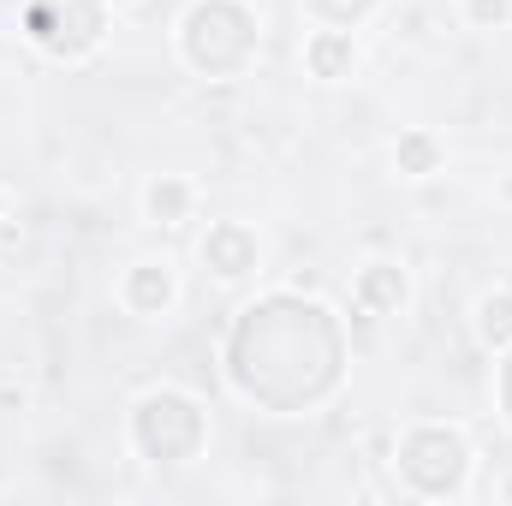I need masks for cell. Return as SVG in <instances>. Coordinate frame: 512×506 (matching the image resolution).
<instances>
[{
    "label": "cell",
    "mask_w": 512,
    "mask_h": 506,
    "mask_svg": "<svg viewBox=\"0 0 512 506\" xmlns=\"http://www.w3.org/2000/svg\"><path fill=\"white\" fill-rule=\"evenodd\" d=\"M173 298H179L173 262L143 256V262H131L126 274H120V304H126L131 316H167V310H173Z\"/></svg>",
    "instance_id": "2"
},
{
    "label": "cell",
    "mask_w": 512,
    "mask_h": 506,
    "mask_svg": "<svg viewBox=\"0 0 512 506\" xmlns=\"http://www.w3.org/2000/svg\"><path fill=\"white\" fill-rule=\"evenodd\" d=\"M0 221H6V185H0Z\"/></svg>",
    "instance_id": "10"
},
{
    "label": "cell",
    "mask_w": 512,
    "mask_h": 506,
    "mask_svg": "<svg viewBox=\"0 0 512 506\" xmlns=\"http://www.w3.org/2000/svg\"><path fill=\"white\" fill-rule=\"evenodd\" d=\"M477 334H483V346H495V352H507L512 346V292H489L483 304H477Z\"/></svg>",
    "instance_id": "8"
},
{
    "label": "cell",
    "mask_w": 512,
    "mask_h": 506,
    "mask_svg": "<svg viewBox=\"0 0 512 506\" xmlns=\"http://www.w3.org/2000/svg\"><path fill=\"white\" fill-rule=\"evenodd\" d=\"M203 262H209L221 280H239V274H251V268H256V233H251V227H239V221L215 227V233L203 239Z\"/></svg>",
    "instance_id": "3"
},
{
    "label": "cell",
    "mask_w": 512,
    "mask_h": 506,
    "mask_svg": "<svg viewBox=\"0 0 512 506\" xmlns=\"http://www.w3.org/2000/svg\"><path fill=\"white\" fill-rule=\"evenodd\" d=\"M399 471L417 495H459L465 489V471H471V447L459 429H441V423H423L399 441Z\"/></svg>",
    "instance_id": "1"
},
{
    "label": "cell",
    "mask_w": 512,
    "mask_h": 506,
    "mask_svg": "<svg viewBox=\"0 0 512 506\" xmlns=\"http://www.w3.org/2000/svg\"><path fill=\"white\" fill-rule=\"evenodd\" d=\"M501 495H507V501H512V477H507V489H501Z\"/></svg>",
    "instance_id": "11"
},
{
    "label": "cell",
    "mask_w": 512,
    "mask_h": 506,
    "mask_svg": "<svg viewBox=\"0 0 512 506\" xmlns=\"http://www.w3.org/2000/svg\"><path fill=\"white\" fill-rule=\"evenodd\" d=\"M465 18H471L477 30H495V24L512 18V0H465Z\"/></svg>",
    "instance_id": "9"
},
{
    "label": "cell",
    "mask_w": 512,
    "mask_h": 506,
    "mask_svg": "<svg viewBox=\"0 0 512 506\" xmlns=\"http://www.w3.org/2000/svg\"><path fill=\"white\" fill-rule=\"evenodd\" d=\"M358 298H364L370 310H393V304H405V268H399V262H364V274H358Z\"/></svg>",
    "instance_id": "6"
},
{
    "label": "cell",
    "mask_w": 512,
    "mask_h": 506,
    "mask_svg": "<svg viewBox=\"0 0 512 506\" xmlns=\"http://www.w3.org/2000/svg\"><path fill=\"white\" fill-rule=\"evenodd\" d=\"M304 66L316 72V78H352V66H358V42H352V30H316L310 42H304Z\"/></svg>",
    "instance_id": "4"
},
{
    "label": "cell",
    "mask_w": 512,
    "mask_h": 506,
    "mask_svg": "<svg viewBox=\"0 0 512 506\" xmlns=\"http://www.w3.org/2000/svg\"><path fill=\"white\" fill-rule=\"evenodd\" d=\"M191 203H197V185L179 179V173H161V179H149V191H143V215H149L155 227H179V221L191 215Z\"/></svg>",
    "instance_id": "5"
},
{
    "label": "cell",
    "mask_w": 512,
    "mask_h": 506,
    "mask_svg": "<svg viewBox=\"0 0 512 506\" xmlns=\"http://www.w3.org/2000/svg\"><path fill=\"white\" fill-rule=\"evenodd\" d=\"M441 155H447V149H441L429 131H405V137L393 143V161H399L405 179H429V173L441 167Z\"/></svg>",
    "instance_id": "7"
},
{
    "label": "cell",
    "mask_w": 512,
    "mask_h": 506,
    "mask_svg": "<svg viewBox=\"0 0 512 506\" xmlns=\"http://www.w3.org/2000/svg\"><path fill=\"white\" fill-rule=\"evenodd\" d=\"M108 6H126V0H108Z\"/></svg>",
    "instance_id": "12"
}]
</instances>
